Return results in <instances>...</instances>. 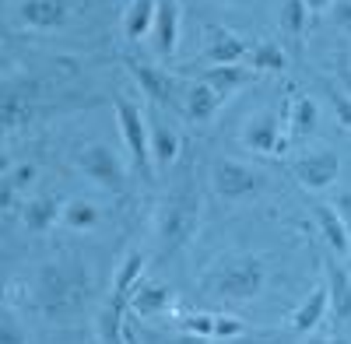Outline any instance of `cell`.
Here are the masks:
<instances>
[{"label": "cell", "mask_w": 351, "mask_h": 344, "mask_svg": "<svg viewBox=\"0 0 351 344\" xmlns=\"http://www.w3.org/2000/svg\"><path fill=\"white\" fill-rule=\"evenodd\" d=\"M95 295V278L81 260L64 256V260L43 264L32 274V288H28V306L46 320H74L88 309Z\"/></svg>", "instance_id": "cell-1"}, {"label": "cell", "mask_w": 351, "mask_h": 344, "mask_svg": "<svg viewBox=\"0 0 351 344\" xmlns=\"http://www.w3.org/2000/svg\"><path fill=\"white\" fill-rule=\"evenodd\" d=\"M267 284V256L228 253L200 274V292L218 302H250Z\"/></svg>", "instance_id": "cell-2"}, {"label": "cell", "mask_w": 351, "mask_h": 344, "mask_svg": "<svg viewBox=\"0 0 351 344\" xmlns=\"http://www.w3.org/2000/svg\"><path fill=\"white\" fill-rule=\"evenodd\" d=\"M200 228V193L190 180H183L180 186H172L162 200H158V211H155V225H152V236L162 256L180 253L183 246H190V239L197 236Z\"/></svg>", "instance_id": "cell-3"}, {"label": "cell", "mask_w": 351, "mask_h": 344, "mask_svg": "<svg viewBox=\"0 0 351 344\" xmlns=\"http://www.w3.org/2000/svg\"><path fill=\"white\" fill-rule=\"evenodd\" d=\"M112 112L120 123L123 145L130 151L134 169L144 172V180H155V162H152V123H148V109L130 95H116L112 99Z\"/></svg>", "instance_id": "cell-4"}, {"label": "cell", "mask_w": 351, "mask_h": 344, "mask_svg": "<svg viewBox=\"0 0 351 344\" xmlns=\"http://www.w3.org/2000/svg\"><path fill=\"white\" fill-rule=\"evenodd\" d=\"M74 165H77V172L88 183H95V186H102L109 193H123L127 190V165L112 148H106L102 140H88V145H81L74 151Z\"/></svg>", "instance_id": "cell-5"}, {"label": "cell", "mask_w": 351, "mask_h": 344, "mask_svg": "<svg viewBox=\"0 0 351 344\" xmlns=\"http://www.w3.org/2000/svg\"><path fill=\"white\" fill-rule=\"evenodd\" d=\"M211 186L221 200H246L263 190V172L239 158H218L211 165Z\"/></svg>", "instance_id": "cell-6"}, {"label": "cell", "mask_w": 351, "mask_h": 344, "mask_svg": "<svg viewBox=\"0 0 351 344\" xmlns=\"http://www.w3.org/2000/svg\"><path fill=\"white\" fill-rule=\"evenodd\" d=\"M291 172H295V180L319 193V190H330L341 176V158L330 151V148H316V151H306L295 158V165H291Z\"/></svg>", "instance_id": "cell-7"}, {"label": "cell", "mask_w": 351, "mask_h": 344, "mask_svg": "<svg viewBox=\"0 0 351 344\" xmlns=\"http://www.w3.org/2000/svg\"><path fill=\"white\" fill-rule=\"evenodd\" d=\"M123 67H127V74L134 77V84L141 88V95L148 99L152 106H176V88H180V81H176L169 71H162V67H152V64H141V60H123Z\"/></svg>", "instance_id": "cell-8"}, {"label": "cell", "mask_w": 351, "mask_h": 344, "mask_svg": "<svg viewBox=\"0 0 351 344\" xmlns=\"http://www.w3.org/2000/svg\"><path fill=\"white\" fill-rule=\"evenodd\" d=\"M250 49L253 46L225 25L204 28V60H211V64H250Z\"/></svg>", "instance_id": "cell-9"}, {"label": "cell", "mask_w": 351, "mask_h": 344, "mask_svg": "<svg viewBox=\"0 0 351 344\" xmlns=\"http://www.w3.org/2000/svg\"><path fill=\"white\" fill-rule=\"evenodd\" d=\"M243 145L250 151H260V155H281L288 148V137L281 134V120L278 112H256V116L243 127Z\"/></svg>", "instance_id": "cell-10"}, {"label": "cell", "mask_w": 351, "mask_h": 344, "mask_svg": "<svg viewBox=\"0 0 351 344\" xmlns=\"http://www.w3.org/2000/svg\"><path fill=\"white\" fill-rule=\"evenodd\" d=\"M18 18L32 32H56L71 21V0H18Z\"/></svg>", "instance_id": "cell-11"}, {"label": "cell", "mask_w": 351, "mask_h": 344, "mask_svg": "<svg viewBox=\"0 0 351 344\" xmlns=\"http://www.w3.org/2000/svg\"><path fill=\"white\" fill-rule=\"evenodd\" d=\"M64 208H67V200L60 193H36L21 204V221H25L28 232L43 236L56 221H64Z\"/></svg>", "instance_id": "cell-12"}, {"label": "cell", "mask_w": 351, "mask_h": 344, "mask_svg": "<svg viewBox=\"0 0 351 344\" xmlns=\"http://www.w3.org/2000/svg\"><path fill=\"white\" fill-rule=\"evenodd\" d=\"M180 25H183V11L180 0H158V14H155V28H152V46L162 60L176 53L180 46Z\"/></svg>", "instance_id": "cell-13"}, {"label": "cell", "mask_w": 351, "mask_h": 344, "mask_svg": "<svg viewBox=\"0 0 351 344\" xmlns=\"http://www.w3.org/2000/svg\"><path fill=\"white\" fill-rule=\"evenodd\" d=\"M148 123H152V162H155V172H162L180 158V134H176V127H169L158 106L148 109Z\"/></svg>", "instance_id": "cell-14"}, {"label": "cell", "mask_w": 351, "mask_h": 344, "mask_svg": "<svg viewBox=\"0 0 351 344\" xmlns=\"http://www.w3.org/2000/svg\"><path fill=\"white\" fill-rule=\"evenodd\" d=\"M324 271H327V292H330V317L348 323L351 320V274L334 260V256L324 260Z\"/></svg>", "instance_id": "cell-15"}, {"label": "cell", "mask_w": 351, "mask_h": 344, "mask_svg": "<svg viewBox=\"0 0 351 344\" xmlns=\"http://www.w3.org/2000/svg\"><path fill=\"white\" fill-rule=\"evenodd\" d=\"M130 309L137 317H162L172 309V288L162 281H141L130 295Z\"/></svg>", "instance_id": "cell-16"}, {"label": "cell", "mask_w": 351, "mask_h": 344, "mask_svg": "<svg viewBox=\"0 0 351 344\" xmlns=\"http://www.w3.org/2000/svg\"><path fill=\"white\" fill-rule=\"evenodd\" d=\"M253 77H256V71L250 64H211L208 71L200 74V81H208L221 99L232 95V92H239L243 84H250Z\"/></svg>", "instance_id": "cell-17"}, {"label": "cell", "mask_w": 351, "mask_h": 344, "mask_svg": "<svg viewBox=\"0 0 351 344\" xmlns=\"http://www.w3.org/2000/svg\"><path fill=\"white\" fill-rule=\"evenodd\" d=\"M313 214H316V228H319V236L327 239V246H330L337 256H348V253H351V236H348V225H344V218L337 214V208H334V204H316Z\"/></svg>", "instance_id": "cell-18"}, {"label": "cell", "mask_w": 351, "mask_h": 344, "mask_svg": "<svg viewBox=\"0 0 351 344\" xmlns=\"http://www.w3.org/2000/svg\"><path fill=\"white\" fill-rule=\"evenodd\" d=\"M327 312H330V292H327V281H324L302 299V306L295 312H291V327H295L299 334H309V330L319 327V320H324Z\"/></svg>", "instance_id": "cell-19"}, {"label": "cell", "mask_w": 351, "mask_h": 344, "mask_svg": "<svg viewBox=\"0 0 351 344\" xmlns=\"http://www.w3.org/2000/svg\"><path fill=\"white\" fill-rule=\"evenodd\" d=\"M155 14H158V0H130L127 11H123V36L130 42L152 39Z\"/></svg>", "instance_id": "cell-20"}, {"label": "cell", "mask_w": 351, "mask_h": 344, "mask_svg": "<svg viewBox=\"0 0 351 344\" xmlns=\"http://www.w3.org/2000/svg\"><path fill=\"white\" fill-rule=\"evenodd\" d=\"M144 267H148V256H144L141 249H127L120 271H116V278H112V295H120V299L130 302L134 288L144 281Z\"/></svg>", "instance_id": "cell-21"}, {"label": "cell", "mask_w": 351, "mask_h": 344, "mask_svg": "<svg viewBox=\"0 0 351 344\" xmlns=\"http://www.w3.org/2000/svg\"><path fill=\"white\" fill-rule=\"evenodd\" d=\"M218 106H221V95L211 88L208 81H193L190 88H186V116L193 120V123H208L215 112H218Z\"/></svg>", "instance_id": "cell-22"}, {"label": "cell", "mask_w": 351, "mask_h": 344, "mask_svg": "<svg viewBox=\"0 0 351 344\" xmlns=\"http://www.w3.org/2000/svg\"><path fill=\"white\" fill-rule=\"evenodd\" d=\"M316 102L309 99V95H302V92H295L291 95V102H288V116H285V123H288V137H295V140H302V137H309L313 130H316Z\"/></svg>", "instance_id": "cell-23"}, {"label": "cell", "mask_w": 351, "mask_h": 344, "mask_svg": "<svg viewBox=\"0 0 351 344\" xmlns=\"http://www.w3.org/2000/svg\"><path fill=\"white\" fill-rule=\"evenodd\" d=\"M36 183V165L32 162H21L14 169L4 172V180H0V204H4V211H14L18 208V197Z\"/></svg>", "instance_id": "cell-24"}, {"label": "cell", "mask_w": 351, "mask_h": 344, "mask_svg": "<svg viewBox=\"0 0 351 344\" xmlns=\"http://www.w3.org/2000/svg\"><path fill=\"white\" fill-rule=\"evenodd\" d=\"M306 25H309V8H306V0H288L285 11H281V36L302 49V36H306Z\"/></svg>", "instance_id": "cell-25"}, {"label": "cell", "mask_w": 351, "mask_h": 344, "mask_svg": "<svg viewBox=\"0 0 351 344\" xmlns=\"http://www.w3.org/2000/svg\"><path fill=\"white\" fill-rule=\"evenodd\" d=\"M64 225L71 228V232H88V228H95L99 225V208L92 204V200H67V208H64Z\"/></svg>", "instance_id": "cell-26"}, {"label": "cell", "mask_w": 351, "mask_h": 344, "mask_svg": "<svg viewBox=\"0 0 351 344\" xmlns=\"http://www.w3.org/2000/svg\"><path fill=\"white\" fill-rule=\"evenodd\" d=\"M250 67L260 74V71H285L288 67V53L278 46V42H256L250 49Z\"/></svg>", "instance_id": "cell-27"}, {"label": "cell", "mask_w": 351, "mask_h": 344, "mask_svg": "<svg viewBox=\"0 0 351 344\" xmlns=\"http://www.w3.org/2000/svg\"><path fill=\"white\" fill-rule=\"evenodd\" d=\"M25 120H32V102H28V95H21V92L11 88L4 95V130L14 134L18 123H25Z\"/></svg>", "instance_id": "cell-28"}, {"label": "cell", "mask_w": 351, "mask_h": 344, "mask_svg": "<svg viewBox=\"0 0 351 344\" xmlns=\"http://www.w3.org/2000/svg\"><path fill=\"white\" fill-rule=\"evenodd\" d=\"M319 88H324V95L330 99V106H334V112H337V120L351 130V92L341 88V84L330 81V77H319Z\"/></svg>", "instance_id": "cell-29"}, {"label": "cell", "mask_w": 351, "mask_h": 344, "mask_svg": "<svg viewBox=\"0 0 351 344\" xmlns=\"http://www.w3.org/2000/svg\"><path fill=\"white\" fill-rule=\"evenodd\" d=\"M180 327L186 334H197V337H211L215 341V312H197V317H183Z\"/></svg>", "instance_id": "cell-30"}, {"label": "cell", "mask_w": 351, "mask_h": 344, "mask_svg": "<svg viewBox=\"0 0 351 344\" xmlns=\"http://www.w3.org/2000/svg\"><path fill=\"white\" fill-rule=\"evenodd\" d=\"M243 334H246V323L239 317H215V341H232Z\"/></svg>", "instance_id": "cell-31"}, {"label": "cell", "mask_w": 351, "mask_h": 344, "mask_svg": "<svg viewBox=\"0 0 351 344\" xmlns=\"http://www.w3.org/2000/svg\"><path fill=\"white\" fill-rule=\"evenodd\" d=\"M0 344H21V330L14 323V312H4V330H0Z\"/></svg>", "instance_id": "cell-32"}, {"label": "cell", "mask_w": 351, "mask_h": 344, "mask_svg": "<svg viewBox=\"0 0 351 344\" xmlns=\"http://www.w3.org/2000/svg\"><path fill=\"white\" fill-rule=\"evenodd\" d=\"M334 208H337V214L344 218V225H348V236H351V190H341V193L334 197Z\"/></svg>", "instance_id": "cell-33"}, {"label": "cell", "mask_w": 351, "mask_h": 344, "mask_svg": "<svg viewBox=\"0 0 351 344\" xmlns=\"http://www.w3.org/2000/svg\"><path fill=\"white\" fill-rule=\"evenodd\" d=\"M334 21L344 28V32H351V0H341V4L334 8Z\"/></svg>", "instance_id": "cell-34"}, {"label": "cell", "mask_w": 351, "mask_h": 344, "mask_svg": "<svg viewBox=\"0 0 351 344\" xmlns=\"http://www.w3.org/2000/svg\"><path fill=\"white\" fill-rule=\"evenodd\" d=\"M158 344H211V337H197V334H180V337H158Z\"/></svg>", "instance_id": "cell-35"}, {"label": "cell", "mask_w": 351, "mask_h": 344, "mask_svg": "<svg viewBox=\"0 0 351 344\" xmlns=\"http://www.w3.org/2000/svg\"><path fill=\"white\" fill-rule=\"evenodd\" d=\"M334 4V0H306V8H309V14H319V11H327Z\"/></svg>", "instance_id": "cell-36"}, {"label": "cell", "mask_w": 351, "mask_h": 344, "mask_svg": "<svg viewBox=\"0 0 351 344\" xmlns=\"http://www.w3.org/2000/svg\"><path fill=\"white\" fill-rule=\"evenodd\" d=\"M306 344H348L344 337H313V341H306Z\"/></svg>", "instance_id": "cell-37"}, {"label": "cell", "mask_w": 351, "mask_h": 344, "mask_svg": "<svg viewBox=\"0 0 351 344\" xmlns=\"http://www.w3.org/2000/svg\"><path fill=\"white\" fill-rule=\"evenodd\" d=\"M225 4H232V8H246V4H253V0H225Z\"/></svg>", "instance_id": "cell-38"}, {"label": "cell", "mask_w": 351, "mask_h": 344, "mask_svg": "<svg viewBox=\"0 0 351 344\" xmlns=\"http://www.w3.org/2000/svg\"><path fill=\"white\" fill-rule=\"evenodd\" d=\"M130 344H137V341H134V334H130Z\"/></svg>", "instance_id": "cell-39"}]
</instances>
